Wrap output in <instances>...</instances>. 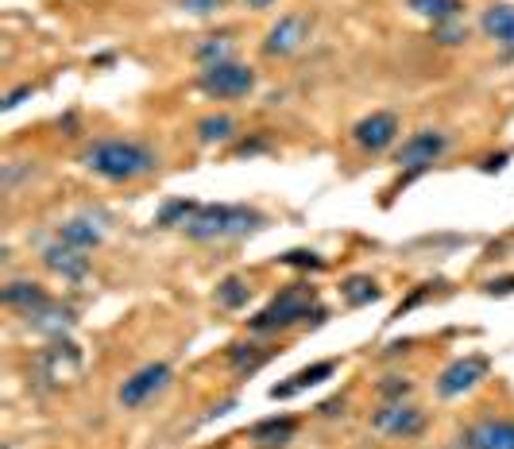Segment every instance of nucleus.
<instances>
[{
    "label": "nucleus",
    "instance_id": "obj_1",
    "mask_svg": "<svg viewBox=\"0 0 514 449\" xmlns=\"http://www.w3.org/2000/svg\"><path fill=\"white\" fill-rule=\"evenodd\" d=\"M82 163H86V171H93L97 179L105 182H136L159 167V155L147 148V144H140V140L109 136V140L89 144L82 151Z\"/></svg>",
    "mask_w": 514,
    "mask_h": 449
},
{
    "label": "nucleus",
    "instance_id": "obj_2",
    "mask_svg": "<svg viewBox=\"0 0 514 449\" xmlns=\"http://www.w3.org/2000/svg\"><path fill=\"white\" fill-rule=\"evenodd\" d=\"M259 225H267V217L252 210V206H198L182 229L198 244H213V240L248 237V233H256Z\"/></svg>",
    "mask_w": 514,
    "mask_h": 449
},
{
    "label": "nucleus",
    "instance_id": "obj_3",
    "mask_svg": "<svg viewBox=\"0 0 514 449\" xmlns=\"http://www.w3.org/2000/svg\"><path fill=\"white\" fill-rule=\"evenodd\" d=\"M310 314H321L314 287H306V283H290L283 295H275V299L267 302L256 318L248 322V330L252 333H279V330L298 326V322H306Z\"/></svg>",
    "mask_w": 514,
    "mask_h": 449
},
{
    "label": "nucleus",
    "instance_id": "obj_4",
    "mask_svg": "<svg viewBox=\"0 0 514 449\" xmlns=\"http://www.w3.org/2000/svg\"><path fill=\"white\" fill-rule=\"evenodd\" d=\"M198 90L213 101H236L256 90V70L244 62H217L198 74Z\"/></svg>",
    "mask_w": 514,
    "mask_h": 449
},
{
    "label": "nucleus",
    "instance_id": "obj_5",
    "mask_svg": "<svg viewBox=\"0 0 514 449\" xmlns=\"http://www.w3.org/2000/svg\"><path fill=\"white\" fill-rule=\"evenodd\" d=\"M174 380V368L167 360H151V364H143L140 372H132L120 391H116V403L124 407V411H140L143 403H151L159 391H167Z\"/></svg>",
    "mask_w": 514,
    "mask_h": 449
},
{
    "label": "nucleus",
    "instance_id": "obj_6",
    "mask_svg": "<svg viewBox=\"0 0 514 449\" xmlns=\"http://www.w3.org/2000/svg\"><path fill=\"white\" fill-rule=\"evenodd\" d=\"M372 430L375 434H383V438H418L422 430H426V411L422 407H414V403H379L372 411Z\"/></svg>",
    "mask_w": 514,
    "mask_h": 449
},
{
    "label": "nucleus",
    "instance_id": "obj_7",
    "mask_svg": "<svg viewBox=\"0 0 514 449\" xmlns=\"http://www.w3.org/2000/svg\"><path fill=\"white\" fill-rule=\"evenodd\" d=\"M445 151H449V136H445L441 128H422V132H414V136L402 144L395 163H399L402 171H410V175H422V171H429Z\"/></svg>",
    "mask_w": 514,
    "mask_h": 449
},
{
    "label": "nucleus",
    "instance_id": "obj_8",
    "mask_svg": "<svg viewBox=\"0 0 514 449\" xmlns=\"http://www.w3.org/2000/svg\"><path fill=\"white\" fill-rule=\"evenodd\" d=\"M35 372H39V380H47V384H66V380H74V376L82 372V349H78L74 341H66V337H55V341L39 353Z\"/></svg>",
    "mask_w": 514,
    "mask_h": 449
},
{
    "label": "nucleus",
    "instance_id": "obj_9",
    "mask_svg": "<svg viewBox=\"0 0 514 449\" xmlns=\"http://www.w3.org/2000/svg\"><path fill=\"white\" fill-rule=\"evenodd\" d=\"M399 117L395 113H368V117H360L352 124V144L364 151V155H379V151H387L395 140H399Z\"/></svg>",
    "mask_w": 514,
    "mask_h": 449
},
{
    "label": "nucleus",
    "instance_id": "obj_10",
    "mask_svg": "<svg viewBox=\"0 0 514 449\" xmlns=\"http://www.w3.org/2000/svg\"><path fill=\"white\" fill-rule=\"evenodd\" d=\"M310 31H314V20H310V16H283L275 28L267 31L263 55H267V59H286V55L302 51L306 39H310Z\"/></svg>",
    "mask_w": 514,
    "mask_h": 449
},
{
    "label": "nucleus",
    "instance_id": "obj_11",
    "mask_svg": "<svg viewBox=\"0 0 514 449\" xmlns=\"http://www.w3.org/2000/svg\"><path fill=\"white\" fill-rule=\"evenodd\" d=\"M487 368H491V364H487V357H480V353L453 360V364L441 372V380H437V395H441V399H457L464 391H472L487 376Z\"/></svg>",
    "mask_w": 514,
    "mask_h": 449
},
{
    "label": "nucleus",
    "instance_id": "obj_12",
    "mask_svg": "<svg viewBox=\"0 0 514 449\" xmlns=\"http://www.w3.org/2000/svg\"><path fill=\"white\" fill-rule=\"evenodd\" d=\"M43 264H47V271H55L58 279H66V283H82L89 275V256L82 248L66 244V240H55V244L43 248Z\"/></svg>",
    "mask_w": 514,
    "mask_h": 449
},
{
    "label": "nucleus",
    "instance_id": "obj_13",
    "mask_svg": "<svg viewBox=\"0 0 514 449\" xmlns=\"http://www.w3.org/2000/svg\"><path fill=\"white\" fill-rule=\"evenodd\" d=\"M460 442L464 449H514V419H487L472 426Z\"/></svg>",
    "mask_w": 514,
    "mask_h": 449
},
{
    "label": "nucleus",
    "instance_id": "obj_14",
    "mask_svg": "<svg viewBox=\"0 0 514 449\" xmlns=\"http://www.w3.org/2000/svg\"><path fill=\"white\" fill-rule=\"evenodd\" d=\"M294 434H298V419H294V415H271V419L256 422V426L248 430V438H252L259 449H283L294 442Z\"/></svg>",
    "mask_w": 514,
    "mask_h": 449
},
{
    "label": "nucleus",
    "instance_id": "obj_15",
    "mask_svg": "<svg viewBox=\"0 0 514 449\" xmlns=\"http://www.w3.org/2000/svg\"><path fill=\"white\" fill-rule=\"evenodd\" d=\"M0 302H4L8 310H20V314L28 318L39 306H47L51 295H47V287H39L35 279H12V283L0 291Z\"/></svg>",
    "mask_w": 514,
    "mask_h": 449
},
{
    "label": "nucleus",
    "instance_id": "obj_16",
    "mask_svg": "<svg viewBox=\"0 0 514 449\" xmlns=\"http://www.w3.org/2000/svg\"><path fill=\"white\" fill-rule=\"evenodd\" d=\"M333 372H337V360H317L310 368L294 372L290 384H275V388H271V399H294L298 391H306V388H314V384H321V380H329Z\"/></svg>",
    "mask_w": 514,
    "mask_h": 449
},
{
    "label": "nucleus",
    "instance_id": "obj_17",
    "mask_svg": "<svg viewBox=\"0 0 514 449\" xmlns=\"http://www.w3.org/2000/svg\"><path fill=\"white\" fill-rule=\"evenodd\" d=\"M28 322H31V330L51 333V337H62V333L74 326V310L58 306V302H47V306H39L35 314H28Z\"/></svg>",
    "mask_w": 514,
    "mask_h": 449
},
{
    "label": "nucleus",
    "instance_id": "obj_18",
    "mask_svg": "<svg viewBox=\"0 0 514 449\" xmlns=\"http://www.w3.org/2000/svg\"><path fill=\"white\" fill-rule=\"evenodd\" d=\"M58 240H66V244H74V248H82V252H93V248L101 244V229H97L89 217H70V221L58 225Z\"/></svg>",
    "mask_w": 514,
    "mask_h": 449
},
{
    "label": "nucleus",
    "instance_id": "obj_19",
    "mask_svg": "<svg viewBox=\"0 0 514 449\" xmlns=\"http://www.w3.org/2000/svg\"><path fill=\"white\" fill-rule=\"evenodd\" d=\"M484 31L495 43L514 47V4H491L484 12Z\"/></svg>",
    "mask_w": 514,
    "mask_h": 449
},
{
    "label": "nucleus",
    "instance_id": "obj_20",
    "mask_svg": "<svg viewBox=\"0 0 514 449\" xmlns=\"http://www.w3.org/2000/svg\"><path fill=\"white\" fill-rule=\"evenodd\" d=\"M341 299L348 306H372V302L383 299V287L375 283L372 275H348L341 283Z\"/></svg>",
    "mask_w": 514,
    "mask_h": 449
},
{
    "label": "nucleus",
    "instance_id": "obj_21",
    "mask_svg": "<svg viewBox=\"0 0 514 449\" xmlns=\"http://www.w3.org/2000/svg\"><path fill=\"white\" fill-rule=\"evenodd\" d=\"M248 299H252V287H248L244 275H225L217 283V291H213V302L221 310H240V306H248Z\"/></svg>",
    "mask_w": 514,
    "mask_h": 449
},
{
    "label": "nucleus",
    "instance_id": "obj_22",
    "mask_svg": "<svg viewBox=\"0 0 514 449\" xmlns=\"http://www.w3.org/2000/svg\"><path fill=\"white\" fill-rule=\"evenodd\" d=\"M236 136V120L229 113H213V117L198 120V140L201 144H225Z\"/></svg>",
    "mask_w": 514,
    "mask_h": 449
},
{
    "label": "nucleus",
    "instance_id": "obj_23",
    "mask_svg": "<svg viewBox=\"0 0 514 449\" xmlns=\"http://www.w3.org/2000/svg\"><path fill=\"white\" fill-rule=\"evenodd\" d=\"M194 59H198L201 70H205V66H217V62H232V39L229 35H209V39H201Z\"/></svg>",
    "mask_w": 514,
    "mask_h": 449
},
{
    "label": "nucleus",
    "instance_id": "obj_24",
    "mask_svg": "<svg viewBox=\"0 0 514 449\" xmlns=\"http://www.w3.org/2000/svg\"><path fill=\"white\" fill-rule=\"evenodd\" d=\"M271 360V353H259V345H232L229 349V364H232V372H259L263 364Z\"/></svg>",
    "mask_w": 514,
    "mask_h": 449
},
{
    "label": "nucleus",
    "instance_id": "obj_25",
    "mask_svg": "<svg viewBox=\"0 0 514 449\" xmlns=\"http://www.w3.org/2000/svg\"><path fill=\"white\" fill-rule=\"evenodd\" d=\"M410 8H414L418 16L433 20V24H441V20H457L460 16V0H410Z\"/></svg>",
    "mask_w": 514,
    "mask_h": 449
},
{
    "label": "nucleus",
    "instance_id": "obj_26",
    "mask_svg": "<svg viewBox=\"0 0 514 449\" xmlns=\"http://www.w3.org/2000/svg\"><path fill=\"white\" fill-rule=\"evenodd\" d=\"M194 202H186V198H174V202H167L163 210H159V217H155V225L159 229H174V225H186L190 217H194Z\"/></svg>",
    "mask_w": 514,
    "mask_h": 449
},
{
    "label": "nucleus",
    "instance_id": "obj_27",
    "mask_svg": "<svg viewBox=\"0 0 514 449\" xmlns=\"http://www.w3.org/2000/svg\"><path fill=\"white\" fill-rule=\"evenodd\" d=\"M279 264H286V268H302V271H321V268H325V260L317 256L314 248H294V252L279 256Z\"/></svg>",
    "mask_w": 514,
    "mask_h": 449
},
{
    "label": "nucleus",
    "instance_id": "obj_28",
    "mask_svg": "<svg viewBox=\"0 0 514 449\" xmlns=\"http://www.w3.org/2000/svg\"><path fill=\"white\" fill-rule=\"evenodd\" d=\"M433 39L445 43V47H457V43L468 39V28L460 24V16L457 20H441V24H433Z\"/></svg>",
    "mask_w": 514,
    "mask_h": 449
},
{
    "label": "nucleus",
    "instance_id": "obj_29",
    "mask_svg": "<svg viewBox=\"0 0 514 449\" xmlns=\"http://www.w3.org/2000/svg\"><path fill=\"white\" fill-rule=\"evenodd\" d=\"M410 391H414V384H410L406 376H387V380L379 384V399H383V403H399Z\"/></svg>",
    "mask_w": 514,
    "mask_h": 449
},
{
    "label": "nucleus",
    "instance_id": "obj_30",
    "mask_svg": "<svg viewBox=\"0 0 514 449\" xmlns=\"http://www.w3.org/2000/svg\"><path fill=\"white\" fill-rule=\"evenodd\" d=\"M221 4H225V0H182V8H186V12H194V16H209V12H221Z\"/></svg>",
    "mask_w": 514,
    "mask_h": 449
},
{
    "label": "nucleus",
    "instance_id": "obj_31",
    "mask_svg": "<svg viewBox=\"0 0 514 449\" xmlns=\"http://www.w3.org/2000/svg\"><path fill=\"white\" fill-rule=\"evenodd\" d=\"M514 291V275H507V279H491L487 283V295H511Z\"/></svg>",
    "mask_w": 514,
    "mask_h": 449
},
{
    "label": "nucleus",
    "instance_id": "obj_32",
    "mask_svg": "<svg viewBox=\"0 0 514 449\" xmlns=\"http://www.w3.org/2000/svg\"><path fill=\"white\" fill-rule=\"evenodd\" d=\"M24 97H31V86H20V90L8 93V97H4V113H12V109H16L20 101H24Z\"/></svg>",
    "mask_w": 514,
    "mask_h": 449
},
{
    "label": "nucleus",
    "instance_id": "obj_33",
    "mask_svg": "<svg viewBox=\"0 0 514 449\" xmlns=\"http://www.w3.org/2000/svg\"><path fill=\"white\" fill-rule=\"evenodd\" d=\"M271 4H275V0H248V8H256V12L259 8H271Z\"/></svg>",
    "mask_w": 514,
    "mask_h": 449
}]
</instances>
